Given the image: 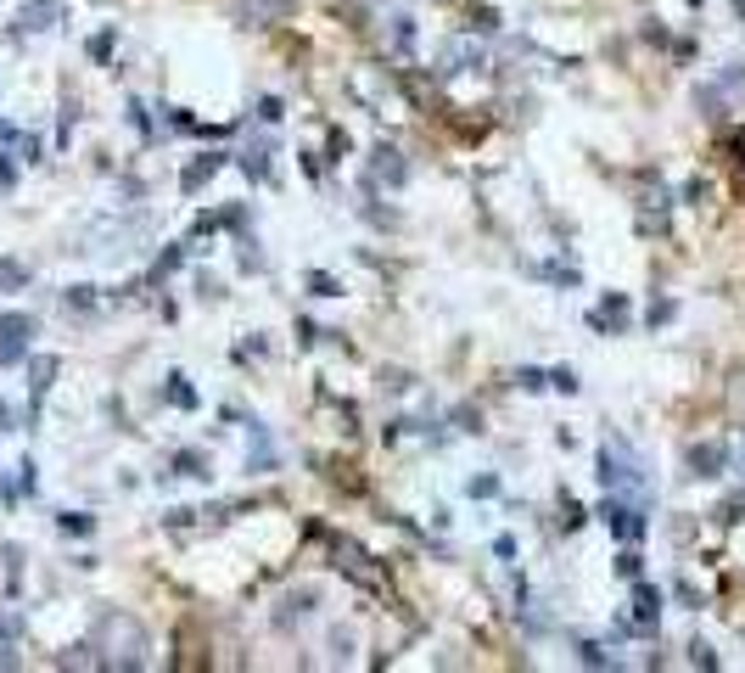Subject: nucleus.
Here are the masks:
<instances>
[{"label": "nucleus", "instance_id": "1", "mask_svg": "<svg viewBox=\"0 0 745 673\" xmlns=\"http://www.w3.org/2000/svg\"><path fill=\"white\" fill-rule=\"evenodd\" d=\"M600 483L605 494H628V500L650 505V483H645V460L633 455L622 438H611V444H600Z\"/></svg>", "mask_w": 745, "mask_h": 673}, {"label": "nucleus", "instance_id": "2", "mask_svg": "<svg viewBox=\"0 0 745 673\" xmlns=\"http://www.w3.org/2000/svg\"><path fill=\"white\" fill-rule=\"evenodd\" d=\"M101 651H107V668H146V651H152V640H146V629L135 623V617H107L101 623Z\"/></svg>", "mask_w": 745, "mask_h": 673}, {"label": "nucleus", "instance_id": "3", "mask_svg": "<svg viewBox=\"0 0 745 673\" xmlns=\"http://www.w3.org/2000/svg\"><path fill=\"white\" fill-rule=\"evenodd\" d=\"M645 516H650V505L628 500V494H605V500H600V522L617 533V539H628V545L645 539Z\"/></svg>", "mask_w": 745, "mask_h": 673}, {"label": "nucleus", "instance_id": "4", "mask_svg": "<svg viewBox=\"0 0 745 673\" xmlns=\"http://www.w3.org/2000/svg\"><path fill=\"white\" fill-rule=\"evenodd\" d=\"M331 556H337V573H348L353 584H365V589L387 584V573L376 567V556H370V550H359L353 539H337V545H331Z\"/></svg>", "mask_w": 745, "mask_h": 673}, {"label": "nucleus", "instance_id": "5", "mask_svg": "<svg viewBox=\"0 0 745 673\" xmlns=\"http://www.w3.org/2000/svg\"><path fill=\"white\" fill-rule=\"evenodd\" d=\"M734 96H745V68H740V62H729V68L717 73V79H706V85L695 90V101H701V107H706L712 118L723 113V107H729Z\"/></svg>", "mask_w": 745, "mask_h": 673}, {"label": "nucleus", "instance_id": "6", "mask_svg": "<svg viewBox=\"0 0 745 673\" xmlns=\"http://www.w3.org/2000/svg\"><path fill=\"white\" fill-rule=\"evenodd\" d=\"M689 477H723L729 472V460H734V449L723 444V438H706V444H689Z\"/></svg>", "mask_w": 745, "mask_h": 673}, {"label": "nucleus", "instance_id": "7", "mask_svg": "<svg viewBox=\"0 0 745 673\" xmlns=\"http://www.w3.org/2000/svg\"><path fill=\"white\" fill-rule=\"evenodd\" d=\"M404 180H409V163H404V152L381 141L376 152H370V191H376V186H393V191H398Z\"/></svg>", "mask_w": 745, "mask_h": 673}, {"label": "nucleus", "instance_id": "8", "mask_svg": "<svg viewBox=\"0 0 745 673\" xmlns=\"http://www.w3.org/2000/svg\"><path fill=\"white\" fill-rule=\"evenodd\" d=\"M292 6L297 0H236V17L247 23V29H269V23H281Z\"/></svg>", "mask_w": 745, "mask_h": 673}, {"label": "nucleus", "instance_id": "9", "mask_svg": "<svg viewBox=\"0 0 745 673\" xmlns=\"http://www.w3.org/2000/svg\"><path fill=\"white\" fill-rule=\"evenodd\" d=\"M667 208H673V197H667V186H661L656 174H645V191H639V219H645V230L650 225H667Z\"/></svg>", "mask_w": 745, "mask_h": 673}, {"label": "nucleus", "instance_id": "10", "mask_svg": "<svg viewBox=\"0 0 745 673\" xmlns=\"http://www.w3.org/2000/svg\"><path fill=\"white\" fill-rule=\"evenodd\" d=\"M628 298H622V292H605L600 298V309H589V326L594 331H628Z\"/></svg>", "mask_w": 745, "mask_h": 673}, {"label": "nucleus", "instance_id": "11", "mask_svg": "<svg viewBox=\"0 0 745 673\" xmlns=\"http://www.w3.org/2000/svg\"><path fill=\"white\" fill-rule=\"evenodd\" d=\"M219 169H225V152H202V158L180 174V191H185V197H197V191L208 186V180H213Z\"/></svg>", "mask_w": 745, "mask_h": 673}, {"label": "nucleus", "instance_id": "12", "mask_svg": "<svg viewBox=\"0 0 745 673\" xmlns=\"http://www.w3.org/2000/svg\"><path fill=\"white\" fill-rule=\"evenodd\" d=\"M62 17L57 0H23V12H17V34H34V29H51Z\"/></svg>", "mask_w": 745, "mask_h": 673}, {"label": "nucleus", "instance_id": "13", "mask_svg": "<svg viewBox=\"0 0 745 673\" xmlns=\"http://www.w3.org/2000/svg\"><path fill=\"white\" fill-rule=\"evenodd\" d=\"M656 617H661V589L633 584V623H639V629H656Z\"/></svg>", "mask_w": 745, "mask_h": 673}, {"label": "nucleus", "instance_id": "14", "mask_svg": "<svg viewBox=\"0 0 745 673\" xmlns=\"http://www.w3.org/2000/svg\"><path fill=\"white\" fill-rule=\"evenodd\" d=\"M387 40H393V57H415V17L398 12L393 29H387Z\"/></svg>", "mask_w": 745, "mask_h": 673}, {"label": "nucleus", "instance_id": "15", "mask_svg": "<svg viewBox=\"0 0 745 673\" xmlns=\"http://www.w3.org/2000/svg\"><path fill=\"white\" fill-rule=\"evenodd\" d=\"M163 399H169L174 410H197V387L185 382L180 371H169V382H163Z\"/></svg>", "mask_w": 745, "mask_h": 673}, {"label": "nucleus", "instance_id": "16", "mask_svg": "<svg viewBox=\"0 0 745 673\" xmlns=\"http://www.w3.org/2000/svg\"><path fill=\"white\" fill-rule=\"evenodd\" d=\"M213 466H208V455H202V449H180V455H174V477H208Z\"/></svg>", "mask_w": 745, "mask_h": 673}, {"label": "nucleus", "instance_id": "17", "mask_svg": "<svg viewBox=\"0 0 745 673\" xmlns=\"http://www.w3.org/2000/svg\"><path fill=\"white\" fill-rule=\"evenodd\" d=\"M314 601H320V595H314V589H297V595H286V612H281V629L286 623H303V617H314Z\"/></svg>", "mask_w": 745, "mask_h": 673}, {"label": "nucleus", "instance_id": "18", "mask_svg": "<svg viewBox=\"0 0 745 673\" xmlns=\"http://www.w3.org/2000/svg\"><path fill=\"white\" fill-rule=\"evenodd\" d=\"M241 169H247V180H275V169H269V146L241 152Z\"/></svg>", "mask_w": 745, "mask_h": 673}, {"label": "nucleus", "instance_id": "19", "mask_svg": "<svg viewBox=\"0 0 745 673\" xmlns=\"http://www.w3.org/2000/svg\"><path fill=\"white\" fill-rule=\"evenodd\" d=\"M577 662H583V668H617V657L594 640H577Z\"/></svg>", "mask_w": 745, "mask_h": 673}, {"label": "nucleus", "instance_id": "20", "mask_svg": "<svg viewBox=\"0 0 745 673\" xmlns=\"http://www.w3.org/2000/svg\"><path fill=\"white\" fill-rule=\"evenodd\" d=\"M51 376H57V359H51V354H40V359H34V382H29L34 404L45 399V387H51Z\"/></svg>", "mask_w": 745, "mask_h": 673}, {"label": "nucleus", "instance_id": "21", "mask_svg": "<svg viewBox=\"0 0 745 673\" xmlns=\"http://www.w3.org/2000/svg\"><path fill=\"white\" fill-rule=\"evenodd\" d=\"M57 528H62V533H73V539H85V533H96V516H85V511H62V516H57Z\"/></svg>", "mask_w": 745, "mask_h": 673}, {"label": "nucleus", "instance_id": "22", "mask_svg": "<svg viewBox=\"0 0 745 673\" xmlns=\"http://www.w3.org/2000/svg\"><path fill=\"white\" fill-rule=\"evenodd\" d=\"M68 309H79V315H96V309H101L96 287H68Z\"/></svg>", "mask_w": 745, "mask_h": 673}, {"label": "nucleus", "instance_id": "23", "mask_svg": "<svg viewBox=\"0 0 745 673\" xmlns=\"http://www.w3.org/2000/svg\"><path fill=\"white\" fill-rule=\"evenodd\" d=\"M583 522H589V511H583V505H577L572 494H561V528H566V533H577Z\"/></svg>", "mask_w": 745, "mask_h": 673}, {"label": "nucleus", "instance_id": "24", "mask_svg": "<svg viewBox=\"0 0 745 673\" xmlns=\"http://www.w3.org/2000/svg\"><path fill=\"white\" fill-rule=\"evenodd\" d=\"M29 354V337H12V331H0V365H12V359Z\"/></svg>", "mask_w": 745, "mask_h": 673}, {"label": "nucleus", "instance_id": "25", "mask_svg": "<svg viewBox=\"0 0 745 673\" xmlns=\"http://www.w3.org/2000/svg\"><path fill=\"white\" fill-rule=\"evenodd\" d=\"M309 292H314V298H342V287L325 270H309Z\"/></svg>", "mask_w": 745, "mask_h": 673}, {"label": "nucleus", "instance_id": "26", "mask_svg": "<svg viewBox=\"0 0 745 673\" xmlns=\"http://www.w3.org/2000/svg\"><path fill=\"white\" fill-rule=\"evenodd\" d=\"M549 387H555V393H566V399H572V393H577V387H583V382H577V371H572V365H561V371H549Z\"/></svg>", "mask_w": 745, "mask_h": 673}, {"label": "nucleus", "instance_id": "27", "mask_svg": "<svg viewBox=\"0 0 745 673\" xmlns=\"http://www.w3.org/2000/svg\"><path fill=\"white\" fill-rule=\"evenodd\" d=\"M465 494H471V500H493V494H499V477H471V483H465Z\"/></svg>", "mask_w": 745, "mask_h": 673}, {"label": "nucleus", "instance_id": "28", "mask_svg": "<svg viewBox=\"0 0 745 673\" xmlns=\"http://www.w3.org/2000/svg\"><path fill=\"white\" fill-rule=\"evenodd\" d=\"M516 387H527V393H544V387H549V371H533V365H527V371H516Z\"/></svg>", "mask_w": 745, "mask_h": 673}, {"label": "nucleus", "instance_id": "29", "mask_svg": "<svg viewBox=\"0 0 745 673\" xmlns=\"http://www.w3.org/2000/svg\"><path fill=\"white\" fill-rule=\"evenodd\" d=\"M673 315H678V303H673V298H656V303H650V315H645V320H650V326H667Z\"/></svg>", "mask_w": 745, "mask_h": 673}, {"label": "nucleus", "instance_id": "30", "mask_svg": "<svg viewBox=\"0 0 745 673\" xmlns=\"http://www.w3.org/2000/svg\"><path fill=\"white\" fill-rule=\"evenodd\" d=\"M639 567H645V556H639V550L628 545V550L617 556V573H622V578H639Z\"/></svg>", "mask_w": 745, "mask_h": 673}, {"label": "nucleus", "instance_id": "31", "mask_svg": "<svg viewBox=\"0 0 745 673\" xmlns=\"http://www.w3.org/2000/svg\"><path fill=\"white\" fill-rule=\"evenodd\" d=\"M0 331H12V337H34V320L29 315H0Z\"/></svg>", "mask_w": 745, "mask_h": 673}, {"label": "nucleus", "instance_id": "32", "mask_svg": "<svg viewBox=\"0 0 745 673\" xmlns=\"http://www.w3.org/2000/svg\"><path fill=\"white\" fill-rule=\"evenodd\" d=\"M689 662H695V668H706V673L717 668V657H712V645H701V640L689 645Z\"/></svg>", "mask_w": 745, "mask_h": 673}, {"label": "nucleus", "instance_id": "33", "mask_svg": "<svg viewBox=\"0 0 745 673\" xmlns=\"http://www.w3.org/2000/svg\"><path fill=\"white\" fill-rule=\"evenodd\" d=\"M90 57H96V62H113V34H96V40H90Z\"/></svg>", "mask_w": 745, "mask_h": 673}, {"label": "nucleus", "instance_id": "34", "mask_svg": "<svg viewBox=\"0 0 745 673\" xmlns=\"http://www.w3.org/2000/svg\"><path fill=\"white\" fill-rule=\"evenodd\" d=\"M258 118H264V124H281V101L264 96V101H258Z\"/></svg>", "mask_w": 745, "mask_h": 673}, {"label": "nucleus", "instance_id": "35", "mask_svg": "<svg viewBox=\"0 0 745 673\" xmlns=\"http://www.w3.org/2000/svg\"><path fill=\"white\" fill-rule=\"evenodd\" d=\"M493 556L510 561V556H516V539H510V533H499V539H493Z\"/></svg>", "mask_w": 745, "mask_h": 673}, {"label": "nucleus", "instance_id": "36", "mask_svg": "<svg viewBox=\"0 0 745 673\" xmlns=\"http://www.w3.org/2000/svg\"><path fill=\"white\" fill-rule=\"evenodd\" d=\"M342 152H348V135H342V129H331V163H342Z\"/></svg>", "mask_w": 745, "mask_h": 673}, {"label": "nucleus", "instance_id": "37", "mask_svg": "<svg viewBox=\"0 0 745 673\" xmlns=\"http://www.w3.org/2000/svg\"><path fill=\"white\" fill-rule=\"evenodd\" d=\"M684 202H706V180H689V186H684Z\"/></svg>", "mask_w": 745, "mask_h": 673}, {"label": "nucleus", "instance_id": "38", "mask_svg": "<svg viewBox=\"0 0 745 673\" xmlns=\"http://www.w3.org/2000/svg\"><path fill=\"white\" fill-rule=\"evenodd\" d=\"M734 410H740V416H745V376H740V382H734Z\"/></svg>", "mask_w": 745, "mask_h": 673}, {"label": "nucleus", "instance_id": "39", "mask_svg": "<svg viewBox=\"0 0 745 673\" xmlns=\"http://www.w3.org/2000/svg\"><path fill=\"white\" fill-rule=\"evenodd\" d=\"M734 152H740V174H745V135H734Z\"/></svg>", "mask_w": 745, "mask_h": 673}, {"label": "nucleus", "instance_id": "40", "mask_svg": "<svg viewBox=\"0 0 745 673\" xmlns=\"http://www.w3.org/2000/svg\"><path fill=\"white\" fill-rule=\"evenodd\" d=\"M734 460H740V477H745V444H740V455H734Z\"/></svg>", "mask_w": 745, "mask_h": 673}, {"label": "nucleus", "instance_id": "41", "mask_svg": "<svg viewBox=\"0 0 745 673\" xmlns=\"http://www.w3.org/2000/svg\"><path fill=\"white\" fill-rule=\"evenodd\" d=\"M689 6H701V0H689Z\"/></svg>", "mask_w": 745, "mask_h": 673}]
</instances>
